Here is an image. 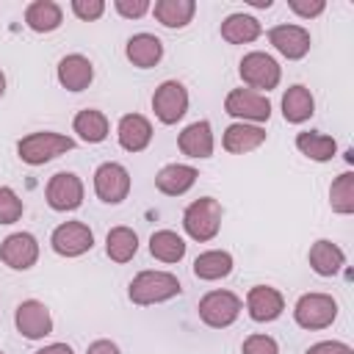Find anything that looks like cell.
Returning a JSON list of instances; mask_svg holds the SVG:
<instances>
[{
	"label": "cell",
	"mask_w": 354,
	"mask_h": 354,
	"mask_svg": "<svg viewBox=\"0 0 354 354\" xmlns=\"http://www.w3.org/2000/svg\"><path fill=\"white\" fill-rule=\"evenodd\" d=\"M22 199L17 196V191L14 188H8V185H0V224H14V221H19V216H22Z\"/></svg>",
	"instance_id": "obj_33"
},
{
	"label": "cell",
	"mask_w": 354,
	"mask_h": 354,
	"mask_svg": "<svg viewBox=\"0 0 354 354\" xmlns=\"http://www.w3.org/2000/svg\"><path fill=\"white\" fill-rule=\"evenodd\" d=\"M152 14L163 28H185L196 14V3L194 0H158L152 6Z\"/></svg>",
	"instance_id": "obj_27"
},
{
	"label": "cell",
	"mask_w": 354,
	"mask_h": 354,
	"mask_svg": "<svg viewBox=\"0 0 354 354\" xmlns=\"http://www.w3.org/2000/svg\"><path fill=\"white\" fill-rule=\"evenodd\" d=\"M0 260L14 271H28L39 260V241L30 232H11L0 243Z\"/></svg>",
	"instance_id": "obj_13"
},
{
	"label": "cell",
	"mask_w": 354,
	"mask_h": 354,
	"mask_svg": "<svg viewBox=\"0 0 354 354\" xmlns=\"http://www.w3.org/2000/svg\"><path fill=\"white\" fill-rule=\"evenodd\" d=\"M86 354H122V351H119V346L111 343V340H94Z\"/></svg>",
	"instance_id": "obj_39"
},
{
	"label": "cell",
	"mask_w": 354,
	"mask_h": 354,
	"mask_svg": "<svg viewBox=\"0 0 354 354\" xmlns=\"http://www.w3.org/2000/svg\"><path fill=\"white\" fill-rule=\"evenodd\" d=\"M3 94H6V75L0 72V97H3Z\"/></svg>",
	"instance_id": "obj_41"
},
{
	"label": "cell",
	"mask_w": 354,
	"mask_h": 354,
	"mask_svg": "<svg viewBox=\"0 0 354 354\" xmlns=\"http://www.w3.org/2000/svg\"><path fill=\"white\" fill-rule=\"evenodd\" d=\"M47 205L58 213L77 210L83 205V180L75 171H58L47 183Z\"/></svg>",
	"instance_id": "obj_11"
},
{
	"label": "cell",
	"mask_w": 354,
	"mask_h": 354,
	"mask_svg": "<svg viewBox=\"0 0 354 354\" xmlns=\"http://www.w3.org/2000/svg\"><path fill=\"white\" fill-rule=\"evenodd\" d=\"M266 141V130L260 124H249V122H235L224 130V149L230 155H246L252 149H257Z\"/></svg>",
	"instance_id": "obj_20"
},
{
	"label": "cell",
	"mask_w": 354,
	"mask_h": 354,
	"mask_svg": "<svg viewBox=\"0 0 354 354\" xmlns=\"http://www.w3.org/2000/svg\"><path fill=\"white\" fill-rule=\"evenodd\" d=\"M25 22H28V28L36 30V33H53L55 28H61L64 11H61V6L53 3V0H33V3H28V8H25Z\"/></svg>",
	"instance_id": "obj_24"
},
{
	"label": "cell",
	"mask_w": 354,
	"mask_h": 354,
	"mask_svg": "<svg viewBox=\"0 0 354 354\" xmlns=\"http://www.w3.org/2000/svg\"><path fill=\"white\" fill-rule=\"evenodd\" d=\"M72 127L75 133L86 141V144H100L108 138V116L97 108H86V111H77V116L72 119Z\"/></svg>",
	"instance_id": "obj_29"
},
{
	"label": "cell",
	"mask_w": 354,
	"mask_h": 354,
	"mask_svg": "<svg viewBox=\"0 0 354 354\" xmlns=\"http://www.w3.org/2000/svg\"><path fill=\"white\" fill-rule=\"evenodd\" d=\"M113 8H116L124 19H138V17H144L147 11H152L149 0H116Z\"/></svg>",
	"instance_id": "obj_36"
},
{
	"label": "cell",
	"mask_w": 354,
	"mask_h": 354,
	"mask_svg": "<svg viewBox=\"0 0 354 354\" xmlns=\"http://www.w3.org/2000/svg\"><path fill=\"white\" fill-rule=\"evenodd\" d=\"M241 80L252 88V91H271V88H277L279 86V77H282V69H279V64L268 55V53H260V50H254V53H246L243 58H241Z\"/></svg>",
	"instance_id": "obj_4"
},
{
	"label": "cell",
	"mask_w": 354,
	"mask_h": 354,
	"mask_svg": "<svg viewBox=\"0 0 354 354\" xmlns=\"http://www.w3.org/2000/svg\"><path fill=\"white\" fill-rule=\"evenodd\" d=\"M243 354H279V346L271 335H249L241 346Z\"/></svg>",
	"instance_id": "obj_34"
},
{
	"label": "cell",
	"mask_w": 354,
	"mask_h": 354,
	"mask_svg": "<svg viewBox=\"0 0 354 354\" xmlns=\"http://www.w3.org/2000/svg\"><path fill=\"white\" fill-rule=\"evenodd\" d=\"M177 147L183 155L188 158H210L213 155V127L207 119H199V122H191L180 138H177Z\"/></svg>",
	"instance_id": "obj_19"
},
{
	"label": "cell",
	"mask_w": 354,
	"mask_h": 354,
	"mask_svg": "<svg viewBox=\"0 0 354 354\" xmlns=\"http://www.w3.org/2000/svg\"><path fill=\"white\" fill-rule=\"evenodd\" d=\"M307 354H354V348L348 343H340V340H321V343L310 346Z\"/></svg>",
	"instance_id": "obj_38"
},
{
	"label": "cell",
	"mask_w": 354,
	"mask_h": 354,
	"mask_svg": "<svg viewBox=\"0 0 354 354\" xmlns=\"http://www.w3.org/2000/svg\"><path fill=\"white\" fill-rule=\"evenodd\" d=\"M224 111L241 122L249 124H260L271 119V102L266 94L252 91V88H232L224 100Z\"/></svg>",
	"instance_id": "obj_7"
},
{
	"label": "cell",
	"mask_w": 354,
	"mask_h": 354,
	"mask_svg": "<svg viewBox=\"0 0 354 354\" xmlns=\"http://www.w3.org/2000/svg\"><path fill=\"white\" fill-rule=\"evenodd\" d=\"M14 324H17L19 335L28 337V340H41V337H47L53 332V315L39 299L19 301L17 313H14Z\"/></svg>",
	"instance_id": "obj_12"
},
{
	"label": "cell",
	"mask_w": 354,
	"mask_h": 354,
	"mask_svg": "<svg viewBox=\"0 0 354 354\" xmlns=\"http://www.w3.org/2000/svg\"><path fill=\"white\" fill-rule=\"evenodd\" d=\"M0 354H3V351H0Z\"/></svg>",
	"instance_id": "obj_42"
},
{
	"label": "cell",
	"mask_w": 354,
	"mask_h": 354,
	"mask_svg": "<svg viewBox=\"0 0 354 354\" xmlns=\"http://www.w3.org/2000/svg\"><path fill=\"white\" fill-rule=\"evenodd\" d=\"M293 318L301 329H326L337 318V301L329 293H304L293 307Z\"/></svg>",
	"instance_id": "obj_5"
},
{
	"label": "cell",
	"mask_w": 354,
	"mask_h": 354,
	"mask_svg": "<svg viewBox=\"0 0 354 354\" xmlns=\"http://www.w3.org/2000/svg\"><path fill=\"white\" fill-rule=\"evenodd\" d=\"M152 111L158 122L177 124L188 111V88L180 80H163L152 94Z\"/></svg>",
	"instance_id": "obj_8"
},
{
	"label": "cell",
	"mask_w": 354,
	"mask_h": 354,
	"mask_svg": "<svg viewBox=\"0 0 354 354\" xmlns=\"http://www.w3.org/2000/svg\"><path fill=\"white\" fill-rule=\"evenodd\" d=\"M124 55H127V61H130L133 66L149 69V66H155V64L163 58V44H160V39L152 36V33H136V36L127 39Z\"/></svg>",
	"instance_id": "obj_21"
},
{
	"label": "cell",
	"mask_w": 354,
	"mask_h": 354,
	"mask_svg": "<svg viewBox=\"0 0 354 354\" xmlns=\"http://www.w3.org/2000/svg\"><path fill=\"white\" fill-rule=\"evenodd\" d=\"M263 28L257 22V17L252 14H230L221 22V39H227L230 44H249L254 39H260Z\"/></svg>",
	"instance_id": "obj_28"
},
{
	"label": "cell",
	"mask_w": 354,
	"mask_h": 354,
	"mask_svg": "<svg viewBox=\"0 0 354 354\" xmlns=\"http://www.w3.org/2000/svg\"><path fill=\"white\" fill-rule=\"evenodd\" d=\"M232 271V254L224 249H207L194 260V277L205 282L224 279Z\"/></svg>",
	"instance_id": "obj_25"
},
{
	"label": "cell",
	"mask_w": 354,
	"mask_h": 354,
	"mask_svg": "<svg viewBox=\"0 0 354 354\" xmlns=\"http://www.w3.org/2000/svg\"><path fill=\"white\" fill-rule=\"evenodd\" d=\"M313 113H315V100H313V94H310L307 86L296 83V86H290V88L282 94V116H285V122L301 124V122H307Z\"/></svg>",
	"instance_id": "obj_23"
},
{
	"label": "cell",
	"mask_w": 354,
	"mask_h": 354,
	"mask_svg": "<svg viewBox=\"0 0 354 354\" xmlns=\"http://www.w3.org/2000/svg\"><path fill=\"white\" fill-rule=\"evenodd\" d=\"M72 14L83 22H94L105 14V3L102 0H72Z\"/></svg>",
	"instance_id": "obj_35"
},
{
	"label": "cell",
	"mask_w": 354,
	"mask_h": 354,
	"mask_svg": "<svg viewBox=\"0 0 354 354\" xmlns=\"http://www.w3.org/2000/svg\"><path fill=\"white\" fill-rule=\"evenodd\" d=\"M138 252V235L130 227H113L105 235V254L113 263H127Z\"/></svg>",
	"instance_id": "obj_31"
},
{
	"label": "cell",
	"mask_w": 354,
	"mask_h": 354,
	"mask_svg": "<svg viewBox=\"0 0 354 354\" xmlns=\"http://www.w3.org/2000/svg\"><path fill=\"white\" fill-rule=\"evenodd\" d=\"M94 191L105 205L124 202L127 194H130V171L116 160L100 163L97 171H94Z\"/></svg>",
	"instance_id": "obj_9"
},
{
	"label": "cell",
	"mask_w": 354,
	"mask_h": 354,
	"mask_svg": "<svg viewBox=\"0 0 354 354\" xmlns=\"http://www.w3.org/2000/svg\"><path fill=\"white\" fill-rule=\"evenodd\" d=\"M296 149L301 155H307L310 160H318V163H326L335 158L337 152V141L326 133H318V130H301L296 136Z\"/></svg>",
	"instance_id": "obj_26"
},
{
	"label": "cell",
	"mask_w": 354,
	"mask_h": 354,
	"mask_svg": "<svg viewBox=\"0 0 354 354\" xmlns=\"http://www.w3.org/2000/svg\"><path fill=\"white\" fill-rule=\"evenodd\" d=\"M199 318L202 324L213 326V329H224L230 324L238 321L241 315V299L232 290H210L199 299Z\"/></svg>",
	"instance_id": "obj_6"
},
{
	"label": "cell",
	"mask_w": 354,
	"mask_h": 354,
	"mask_svg": "<svg viewBox=\"0 0 354 354\" xmlns=\"http://www.w3.org/2000/svg\"><path fill=\"white\" fill-rule=\"evenodd\" d=\"M91 80H94V66L86 55L72 53L58 61V83L66 91H83V88H88Z\"/></svg>",
	"instance_id": "obj_17"
},
{
	"label": "cell",
	"mask_w": 354,
	"mask_h": 354,
	"mask_svg": "<svg viewBox=\"0 0 354 354\" xmlns=\"http://www.w3.org/2000/svg\"><path fill=\"white\" fill-rule=\"evenodd\" d=\"M246 310H249V318L257 321V324H268V321H277L285 310V299L277 288L271 285H254L249 293H246Z\"/></svg>",
	"instance_id": "obj_15"
},
{
	"label": "cell",
	"mask_w": 354,
	"mask_h": 354,
	"mask_svg": "<svg viewBox=\"0 0 354 354\" xmlns=\"http://www.w3.org/2000/svg\"><path fill=\"white\" fill-rule=\"evenodd\" d=\"M149 254L160 263H180L185 257V241L174 230H158L149 235Z\"/></svg>",
	"instance_id": "obj_30"
},
{
	"label": "cell",
	"mask_w": 354,
	"mask_h": 354,
	"mask_svg": "<svg viewBox=\"0 0 354 354\" xmlns=\"http://www.w3.org/2000/svg\"><path fill=\"white\" fill-rule=\"evenodd\" d=\"M307 260H310L313 271L321 274V277H335V274L346 266V254H343V249H340L337 243L326 241V238H321V241H315V243L310 246Z\"/></svg>",
	"instance_id": "obj_22"
},
{
	"label": "cell",
	"mask_w": 354,
	"mask_h": 354,
	"mask_svg": "<svg viewBox=\"0 0 354 354\" xmlns=\"http://www.w3.org/2000/svg\"><path fill=\"white\" fill-rule=\"evenodd\" d=\"M183 285L174 274L169 271H141L133 277L130 282V301L138 304V307H147V304H160V301H169L174 296H180Z\"/></svg>",
	"instance_id": "obj_1"
},
{
	"label": "cell",
	"mask_w": 354,
	"mask_h": 354,
	"mask_svg": "<svg viewBox=\"0 0 354 354\" xmlns=\"http://www.w3.org/2000/svg\"><path fill=\"white\" fill-rule=\"evenodd\" d=\"M75 147V138L64 136V133H53V130H39V133H30L25 136L19 144H17V152H19V160L28 163V166H41L64 152H69Z\"/></svg>",
	"instance_id": "obj_3"
},
{
	"label": "cell",
	"mask_w": 354,
	"mask_h": 354,
	"mask_svg": "<svg viewBox=\"0 0 354 354\" xmlns=\"http://www.w3.org/2000/svg\"><path fill=\"white\" fill-rule=\"evenodd\" d=\"M50 246L61 257H80L94 246V232L83 221H64L53 230Z\"/></svg>",
	"instance_id": "obj_10"
},
{
	"label": "cell",
	"mask_w": 354,
	"mask_h": 354,
	"mask_svg": "<svg viewBox=\"0 0 354 354\" xmlns=\"http://www.w3.org/2000/svg\"><path fill=\"white\" fill-rule=\"evenodd\" d=\"M36 354H75V351H72V346H66V343H50V346H44V348H39Z\"/></svg>",
	"instance_id": "obj_40"
},
{
	"label": "cell",
	"mask_w": 354,
	"mask_h": 354,
	"mask_svg": "<svg viewBox=\"0 0 354 354\" xmlns=\"http://www.w3.org/2000/svg\"><path fill=\"white\" fill-rule=\"evenodd\" d=\"M196 177H199V171L194 166H188V163H169V166H163L155 174V188L160 194H166V196H183L185 191L194 188Z\"/></svg>",
	"instance_id": "obj_18"
},
{
	"label": "cell",
	"mask_w": 354,
	"mask_h": 354,
	"mask_svg": "<svg viewBox=\"0 0 354 354\" xmlns=\"http://www.w3.org/2000/svg\"><path fill=\"white\" fill-rule=\"evenodd\" d=\"M329 205H332V210L340 213V216L354 213V174H351V171H343V174L332 183V188H329Z\"/></svg>",
	"instance_id": "obj_32"
},
{
	"label": "cell",
	"mask_w": 354,
	"mask_h": 354,
	"mask_svg": "<svg viewBox=\"0 0 354 354\" xmlns=\"http://www.w3.org/2000/svg\"><path fill=\"white\" fill-rule=\"evenodd\" d=\"M221 216H224V207H221L218 199H213V196H199V199H194V202L185 207V213H183V227H185V232H188L194 241L207 243V241H213V238L218 235V230H221Z\"/></svg>",
	"instance_id": "obj_2"
},
{
	"label": "cell",
	"mask_w": 354,
	"mask_h": 354,
	"mask_svg": "<svg viewBox=\"0 0 354 354\" xmlns=\"http://www.w3.org/2000/svg\"><path fill=\"white\" fill-rule=\"evenodd\" d=\"M268 41L274 44V50L290 61H299L310 53V30L301 25H274L268 30Z\"/></svg>",
	"instance_id": "obj_14"
},
{
	"label": "cell",
	"mask_w": 354,
	"mask_h": 354,
	"mask_svg": "<svg viewBox=\"0 0 354 354\" xmlns=\"http://www.w3.org/2000/svg\"><path fill=\"white\" fill-rule=\"evenodd\" d=\"M288 8L293 14H299L301 19H313L326 8V3L324 0H288Z\"/></svg>",
	"instance_id": "obj_37"
},
{
	"label": "cell",
	"mask_w": 354,
	"mask_h": 354,
	"mask_svg": "<svg viewBox=\"0 0 354 354\" xmlns=\"http://www.w3.org/2000/svg\"><path fill=\"white\" fill-rule=\"evenodd\" d=\"M116 138H119V147L127 149V152H141L149 147L152 141V124L147 116L141 113H124L119 119V127H116Z\"/></svg>",
	"instance_id": "obj_16"
}]
</instances>
